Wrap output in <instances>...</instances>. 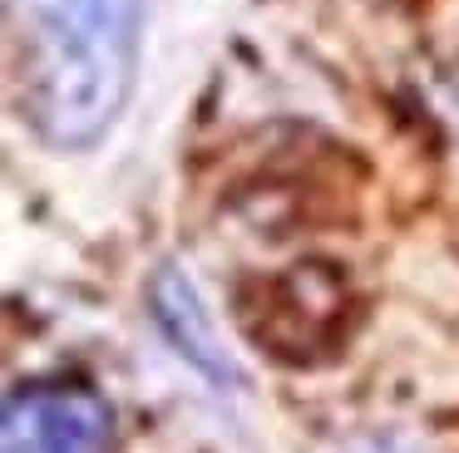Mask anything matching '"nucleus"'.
Masks as SVG:
<instances>
[{"label":"nucleus","mask_w":459,"mask_h":453,"mask_svg":"<svg viewBox=\"0 0 459 453\" xmlns=\"http://www.w3.org/2000/svg\"><path fill=\"white\" fill-rule=\"evenodd\" d=\"M5 453H109L114 409L84 380H35L5 399Z\"/></svg>","instance_id":"nucleus-2"},{"label":"nucleus","mask_w":459,"mask_h":453,"mask_svg":"<svg viewBox=\"0 0 459 453\" xmlns=\"http://www.w3.org/2000/svg\"><path fill=\"white\" fill-rule=\"evenodd\" d=\"M346 453H425V449H415L405 439H366V443H351Z\"/></svg>","instance_id":"nucleus-3"},{"label":"nucleus","mask_w":459,"mask_h":453,"mask_svg":"<svg viewBox=\"0 0 459 453\" xmlns=\"http://www.w3.org/2000/svg\"><path fill=\"white\" fill-rule=\"evenodd\" d=\"M139 0H5L11 98L50 148H90L114 128L139 74Z\"/></svg>","instance_id":"nucleus-1"}]
</instances>
